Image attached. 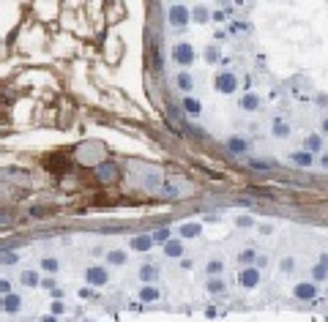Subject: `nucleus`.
I'll list each match as a JSON object with an SVG mask.
<instances>
[{
    "label": "nucleus",
    "instance_id": "obj_1",
    "mask_svg": "<svg viewBox=\"0 0 328 322\" xmlns=\"http://www.w3.org/2000/svg\"><path fill=\"white\" fill-rule=\"evenodd\" d=\"M317 295H320V284H315V281H298L293 287V298H295V301L309 303V301H317Z\"/></svg>",
    "mask_w": 328,
    "mask_h": 322
},
{
    "label": "nucleus",
    "instance_id": "obj_2",
    "mask_svg": "<svg viewBox=\"0 0 328 322\" xmlns=\"http://www.w3.org/2000/svg\"><path fill=\"white\" fill-rule=\"evenodd\" d=\"M214 85H216L219 93H224V96L235 93V90H238V77H235V71H219Z\"/></svg>",
    "mask_w": 328,
    "mask_h": 322
},
{
    "label": "nucleus",
    "instance_id": "obj_3",
    "mask_svg": "<svg viewBox=\"0 0 328 322\" xmlns=\"http://www.w3.org/2000/svg\"><path fill=\"white\" fill-rule=\"evenodd\" d=\"M189 191V183L184 180H164L162 188H159V194L164 197V200H175V197H184Z\"/></svg>",
    "mask_w": 328,
    "mask_h": 322
},
{
    "label": "nucleus",
    "instance_id": "obj_4",
    "mask_svg": "<svg viewBox=\"0 0 328 322\" xmlns=\"http://www.w3.org/2000/svg\"><path fill=\"white\" fill-rule=\"evenodd\" d=\"M287 161H290L293 167H298V170H312V167L317 164V156H312V153H306V150L301 148V150L287 153Z\"/></svg>",
    "mask_w": 328,
    "mask_h": 322
},
{
    "label": "nucleus",
    "instance_id": "obj_5",
    "mask_svg": "<svg viewBox=\"0 0 328 322\" xmlns=\"http://www.w3.org/2000/svg\"><path fill=\"white\" fill-rule=\"evenodd\" d=\"M189 19H192V14H189L186 6H181V3H172V6H170V25L175 27V30L186 27Z\"/></svg>",
    "mask_w": 328,
    "mask_h": 322
},
{
    "label": "nucleus",
    "instance_id": "obj_6",
    "mask_svg": "<svg viewBox=\"0 0 328 322\" xmlns=\"http://www.w3.org/2000/svg\"><path fill=\"white\" fill-rule=\"evenodd\" d=\"M172 60L178 66H192L194 63V47L192 44H175L172 47Z\"/></svg>",
    "mask_w": 328,
    "mask_h": 322
},
{
    "label": "nucleus",
    "instance_id": "obj_7",
    "mask_svg": "<svg viewBox=\"0 0 328 322\" xmlns=\"http://www.w3.org/2000/svg\"><path fill=\"white\" fill-rule=\"evenodd\" d=\"M304 150H306V153H312V156H320V153L325 150V140H323V134H317V131L306 134V137H304Z\"/></svg>",
    "mask_w": 328,
    "mask_h": 322
},
{
    "label": "nucleus",
    "instance_id": "obj_8",
    "mask_svg": "<svg viewBox=\"0 0 328 322\" xmlns=\"http://www.w3.org/2000/svg\"><path fill=\"white\" fill-rule=\"evenodd\" d=\"M238 284H241L244 289H254V287L260 284V270L254 268V265H252V268H244V270L238 273Z\"/></svg>",
    "mask_w": 328,
    "mask_h": 322
},
{
    "label": "nucleus",
    "instance_id": "obj_9",
    "mask_svg": "<svg viewBox=\"0 0 328 322\" xmlns=\"http://www.w3.org/2000/svg\"><path fill=\"white\" fill-rule=\"evenodd\" d=\"M271 134L276 137V140H287V137L293 134V126H290L284 118H274L271 120Z\"/></svg>",
    "mask_w": 328,
    "mask_h": 322
},
{
    "label": "nucleus",
    "instance_id": "obj_10",
    "mask_svg": "<svg viewBox=\"0 0 328 322\" xmlns=\"http://www.w3.org/2000/svg\"><path fill=\"white\" fill-rule=\"evenodd\" d=\"M85 276H87V281L91 284H107V279H109V273H107V268H101V265H91L85 270Z\"/></svg>",
    "mask_w": 328,
    "mask_h": 322
},
{
    "label": "nucleus",
    "instance_id": "obj_11",
    "mask_svg": "<svg viewBox=\"0 0 328 322\" xmlns=\"http://www.w3.org/2000/svg\"><path fill=\"white\" fill-rule=\"evenodd\" d=\"M175 87H178L181 93H192L194 90V77L189 74V71H178V77H175Z\"/></svg>",
    "mask_w": 328,
    "mask_h": 322
},
{
    "label": "nucleus",
    "instance_id": "obj_12",
    "mask_svg": "<svg viewBox=\"0 0 328 322\" xmlns=\"http://www.w3.org/2000/svg\"><path fill=\"white\" fill-rule=\"evenodd\" d=\"M241 109H244V112H257L260 109V96L257 93H244V96H241Z\"/></svg>",
    "mask_w": 328,
    "mask_h": 322
},
{
    "label": "nucleus",
    "instance_id": "obj_13",
    "mask_svg": "<svg viewBox=\"0 0 328 322\" xmlns=\"http://www.w3.org/2000/svg\"><path fill=\"white\" fill-rule=\"evenodd\" d=\"M227 150H230V153H238V156H244V153L249 150V142H246L244 137H230V140H227Z\"/></svg>",
    "mask_w": 328,
    "mask_h": 322
},
{
    "label": "nucleus",
    "instance_id": "obj_14",
    "mask_svg": "<svg viewBox=\"0 0 328 322\" xmlns=\"http://www.w3.org/2000/svg\"><path fill=\"white\" fill-rule=\"evenodd\" d=\"M184 109H186V115H192V118H200L202 115V104L194 96H184Z\"/></svg>",
    "mask_w": 328,
    "mask_h": 322
},
{
    "label": "nucleus",
    "instance_id": "obj_15",
    "mask_svg": "<svg viewBox=\"0 0 328 322\" xmlns=\"http://www.w3.org/2000/svg\"><path fill=\"white\" fill-rule=\"evenodd\" d=\"M184 251H186V248H184L181 240H167V243H164V254H167V257H181Z\"/></svg>",
    "mask_w": 328,
    "mask_h": 322
},
{
    "label": "nucleus",
    "instance_id": "obj_16",
    "mask_svg": "<svg viewBox=\"0 0 328 322\" xmlns=\"http://www.w3.org/2000/svg\"><path fill=\"white\" fill-rule=\"evenodd\" d=\"M151 246H153V238L151 235H137L134 240H131V248H134V251H148Z\"/></svg>",
    "mask_w": 328,
    "mask_h": 322
},
{
    "label": "nucleus",
    "instance_id": "obj_17",
    "mask_svg": "<svg viewBox=\"0 0 328 322\" xmlns=\"http://www.w3.org/2000/svg\"><path fill=\"white\" fill-rule=\"evenodd\" d=\"M224 289H227V284H224L222 279H208V284H205V292H208V295H222Z\"/></svg>",
    "mask_w": 328,
    "mask_h": 322
},
{
    "label": "nucleus",
    "instance_id": "obj_18",
    "mask_svg": "<svg viewBox=\"0 0 328 322\" xmlns=\"http://www.w3.org/2000/svg\"><path fill=\"white\" fill-rule=\"evenodd\" d=\"M238 260H241V262H244V265H246V268H252V265H254V262H257V251H254V248H244V251H241V254H238Z\"/></svg>",
    "mask_w": 328,
    "mask_h": 322
},
{
    "label": "nucleus",
    "instance_id": "obj_19",
    "mask_svg": "<svg viewBox=\"0 0 328 322\" xmlns=\"http://www.w3.org/2000/svg\"><path fill=\"white\" fill-rule=\"evenodd\" d=\"M140 301H145V303L159 301V289H156V287H142V289H140Z\"/></svg>",
    "mask_w": 328,
    "mask_h": 322
},
{
    "label": "nucleus",
    "instance_id": "obj_20",
    "mask_svg": "<svg viewBox=\"0 0 328 322\" xmlns=\"http://www.w3.org/2000/svg\"><path fill=\"white\" fill-rule=\"evenodd\" d=\"M219 60H222V49H219L216 44H211L205 49V63H219Z\"/></svg>",
    "mask_w": 328,
    "mask_h": 322
},
{
    "label": "nucleus",
    "instance_id": "obj_21",
    "mask_svg": "<svg viewBox=\"0 0 328 322\" xmlns=\"http://www.w3.org/2000/svg\"><path fill=\"white\" fill-rule=\"evenodd\" d=\"M205 270H208V276H211V279H216V276L224 270V262H222V260H211L208 265H205Z\"/></svg>",
    "mask_w": 328,
    "mask_h": 322
},
{
    "label": "nucleus",
    "instance_id": "obj_22",
    "mask_svg": "<svg viewBox=\"0 0 328 322\" xmlns=\"http://www.w3.org/2000/svg\"><path fill=\"white\" fill-rule=\"evenodd\" d=\"M325 279H328V270L315 262V268H312V281H315V284H323Z\"/></svg>",
    "mask_w": 328,
    "mask_h": 322
},
{
    "label": "nucleus",
    "instance_id": "obj_23",
    "mask_svg": "<svg viewBox=\"0 0 328 322\" xmlns=\"http://www.w3.org/2000/svg\"><path fill=\"white\" fill-rule=\"evenodd\" d=\"M107 262L109 265H123V262H126V254H123L121 248H112V251L107 254Z\"/></svg>",
    "mask_w": 328,
    "mask_h": 322
},
{
    "label": "nucleus",
    "instance_id": "obj_24",
    "mask_svg": "<svg viewBox=\"0 0 328 322\" xmlns=\"http://www.w3.org/2000/svg\"><path fill=\"white\" fill-rule=\"evenodd\" d=\"M200 230H202L200 224H184V227H181V235H184V238H197V235H200Z\"/></svg>",
    "mask_w": 328,
    "mask_h": 322
},
{
    "label": "nucleus",
    "instance_id": "obj_25",
    "mask_svg": "<svg viewBox=\"0 0 328 322\" xmlns=\"http://www.w3.org/2000/svg\"><path fill=\"white\" fill-rule=\"evenodd\" d=\"M249 167H254V170H274V161H262V158H249Z\"/></svg>",
    "mask_w": 328,
    "mask_h": 322
},
{
    "label": "nucleus",
    "instance_id": "obj_26",
    "mask_svg": "<svg viewBox=\"0 0 328 322\" xmlns=\"http://www.w3.org/2000/svg\"><path fill=\"white\" fill-rule=\"evenodd\" d=\"M156 273H159V270L153 268V265H145V268L140 270V279H142V281H153V279H156Z\"/></svg>",
    "mask_w": 328,
    "mask_h": 322
},
{
    "label": "nucleus",
    "instance_id": "obj_27",
    "mask_svg": "<svg viewBox=\"0 0 328 322\" xmlns=\"http://www.w3.org/2000/svg\"><path fill=\"white\" fill-rule=\"evenodd\" d=\"M249 30V25L246 22H232V25L227 27V33H232V36H238V33H246Z\"/></svg>",
    "mask_w": 328,
    "mask_h": 322
},
{
    "label": "nucleus",
    "instance_id": "obj_28",
    "mask_svg": "<svg viewBox=\"0 0 328 322\" xmlns=\"http://www.w3.org/2000/svg\"><path fill=\"white\" fill-rule=\"evenodd\" d=\"M279 268H282V273H293V268H295V257H284L279 262Z\"/></svg>",
    "mask_w": 328,
    "mask_h": 322
},
{
    "label": "nucleus",
    "instance_id": "obj_29",
    "mask_svg": "<svg viewBox=\"0 0 328 322\" xmlns=\"http://www.w3.org/2000/svg\"><path fill=\"white\" fill-rule=\"evenodd\" d=\"M41 268L49 270V273H55V270H57V260H41Z\"/></svg>",
    "mask_w": 328,
    "mask_h": 322
},
{
    "label": "nucleus",
    "instance_id": "obj_30",
    "mask_svg": "<svg viewBox=\"0 0 328 322\" xmlns=\"http://www.w3.org/2000/svg\"><path fill=\"white\" fill-rule=\"evenodd\" d=\"M317 164H320V167H323V170L328 172V150H323V153L317 156Z\"/></svg>",
    "mask_w": 328,
    "mask_h": 322
},
{
    "label": "nucleus",
    "instance_id": "obj_31",
    "mask_svg": "<svg viewBox=\"0 0 328 322\" xmlns=\"http://www.w3.org/2000/svg\"><path fill=\"white\" fill-rule=\"evenodd\" d=\"M238 227H244V230H246V227H254V218H249V216H241V218H238Z\"/></svg>",
    "mask_w": 328,
    "mask_h": 322
},
{
    "label": "nucleus",
    "instance_id": "obj_32",
    "mask_svg": "<svg viewBox=\"0 0 328 322\" xmlns=\"http://www.w3.org/2000/svg\"><path fill=\"white\" fill-rule=\"evenodd\" d=\"M194 17H197V22H205L208 19V11L205 9H194Z\"/></svg>",
    "mask_w": 328,
    "mask_h": 322
},
{
    "label": "nucleus",
    "instance_id": "obj_33",
    "mask_svg": "<svg viewBox=\"0 0 328 322\" xmlns=\"http://www.w3.org/2000/svg\"><path fill=\"white\" fill-rule=\"evenodd\" d=\"M315 107H328V96H325V93H323V96H315Z\"/></svg>",
    "mask_w": 328,
    "mask_h": 322
},
{
    "label": "nucleus",
    "instance_id": "obj_34",
    "mask_svg": "<svg viewBox=\"0 0 328 322\" xmlns=\"http://www.w3.org/2000/svg\"><path fill=\"white\" fill-rule=\"evenodd\" d=\"M320 134L328 137V115H323V120H320Z\"/></svg>",
    "mask_w": 328,
    "mask_h": 322
},
{
    "label": "nucleus",
    "instance_id": "obj_35",
    "mask_svg": "<svg viewBox=\"0 0 328 322\" xmlns=\"http://www.w3.org/2000/svg\"><path fill=\"white\" fill-rule=\"evenodd\" d=\"M317 265H323V268L328 270V251H323V254L317 257Z\"/></svg>",
    "mask_w": 328,
    "mask_h": 322
},
{
    "label": "nucleus",
    "instance_id": "obj_36",
    "mask_svg": "<svg viewBox=\"0 0 328 322\" xmlns=\"http://www.w3.org/2000/svg\"><path fill=\"white\" fill-rule=\"evenodd\" d=\"M167 238H170V232H167V230H159L156 235H153V240H167Z\"/></svg>",
    "mask_w": 328,
    "mask_h": 322
}]
</instances>
